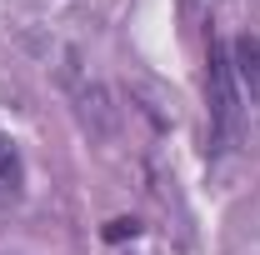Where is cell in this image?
Segmentation results:
<instances>
[{
  "label": "cell",
  "mask_w": 260,
  "mask_h": 255,
  "mask_svg": "<svg viewBox=\"0 0 260 255\" xmlns=\"http://www.w3.org/2000/svg\"><path fill=\"white\" fill-rule=\"evenodd\" d=\"M205 100H210V140L225 150L240 130V80L220 40H210V55H205Z\"/></svg>",
  "instance_id": "obj_1"
},
{
  "label": "cell",
  "mask_w": 260,
  "mask_h": 255,
  "mask_svg": "<svg viewBox=\"0 0 260 255\" xmlns=\"http://www.w3.org/2000/svg\"><path fill=\"white\" fill-rule=\"evenodd\" d=\"M230 65H235L240 90L260 105V35H240V40L230 45Z\"/></svg>",
  "instance_id": "obj_2"
},
{
  "label": "cell",
  "mask_w": 260,
  "mask_h": 255,
  "mask_svg": "<svg viewBox=\"0 0 260 255\" xmlns=\"http://www.w3.org/2000/svg\"><path fill=\"white\" fill-rule=\"evenodd\" d=\"M25 185V170H20V150H15V140L0 130V195H20Z\"/></svg>",
  "instance_id": "obj_3"
}]
</instances>
